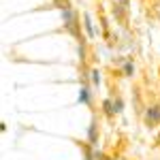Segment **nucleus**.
I'll use <instances>...</instances> for the list:
<instances>
[{
	"instance_id": "1",
	"label": "nucleus",
	"mask_w": 160,
	"mask_h": 160,
	"mask_svg": "<svg viewBox=\"0 0 160 160\" xmlns=\"http://www.w3.org/2000/svg\"><path fill=\"white\" fill-rule=\"evenodd\" d=\"M145 122H148V126L160 124V105H154V107L148 109V113H145Z\"/></svg>"
},
{
	"instance_id": "2",
	"label": "nucleus",
	"mask_w": 160,
	"mask_h": 160,
	"mask_svg": "<svg viewBox=\"0 0 160 160\" xmlns=\"http://www.w3.org/2000/svg\"><path fill=\"white\" fill-rule=\"evenodd\" d=\"M88 139H90V145H96L98 143V132H96V122L90 124V128H88Z\"/></svg>"
},
{
	"instance_id": "3",
	"label": "nucleus",
	"mask_w": 160,
	"mask_h": 160,
	"mask_svg": "<svg viewBox=\"0 0 160 160\" xmlns=\"http://www.w3.org/2000/svg\"><path fill=\"white\" fill-rule=\"evenodd\" d=\"M79 102H90V90H88V88H81V92H79Z\"/></svg>"
},
{
	"instance_id": "4",
	"label": "nucleus",
	"mask_w": 160,
	"mask_h": 160,
	"mask_svg": "<svg viewBox=\"0 0 160 160\" xmlns=\"http://www.w3.org/2000/svg\"><path fill=\"white\" fill-rule=\"evenodd\" d=\"M102 109H105V113H107V115H113V113H115V109H113V102H111L109 98L102 102Z\"/></svg>"
},
{
	"instance_id": "5",
	"label": "nucleus",
	"mask_w": 160,
	"mask_h": 160,
	"mask_svg": "<svg viewBox=\"0 0 160 160\" xmlns=\"http://www.w3.org/2000/svg\"><path fill=\"white\" fill-rule=\"evenodd\" d=\"M83 19H86V30L90 37H94V28H92V22H90V15H83Z\"/></svg>"
},
{
	"instance_id": "6",
	"label": "nucleus",
	"mask_w": 160,
	"mask_h": 160,
	"mask_svg": "<svg viewBox=\"0 0 160 160\" xmlns=\"http://www.w3.org/2000/svg\"><path fill=\"white\" fill-rule=\"evenodd\" d=\"M92 81H94V86H98L100 83V73H98V68H94V71H92Z\"/></svg>"
},
{
	"instance_id": "7",
	"label": "nucleus",
	"mask_w": 160,
	"mask_h": 160,
	"mask_svg": "<svg viewBox=\"0 0 160 160\" xmlns=\"http://www.w3.org/2000/svg\"><path fill=\"white\" fill-rule=\"evenodd\" d=\"M132 71H135V68H132V62H126V66H124V73L130 77V75H132Z\"/></svg>"
},
{
	"instance_id": "8",
	"label": "nucleus",
	"mask_w": 160,
	"mask_h": 160,
	"mask_svg": "<svg viewBox=\"0 0 160 160\" xmlns=\"http://www.w3.org/2000/svg\"><path fill=\"white\" fill-rule=\"evenodd\" d=\"M113 109H115V113H120V111H122V98H115V102H113Z\"/></svg>"
},
{
	"instance_id": "9",
	"label": "nucleus",
	"mask_w": 160,
	"mask_h": 160,
	"mask_svg": "<svg viewBox=\"0 0 160 160\" xmlns=\"http://www.w3.org/2000/svg\"><path fill=\"white\" fill-rule=\"evenodd\" d=\"M83 160H94V158H92V154H90V149H88V148H86V158H83Z\"/></svg>"
},
{
	"instance_id": "10",
	"label": "nucleus",
	"mask_w": 160,
	"mask_h": 160,
	"mask_svg": "<svg viewBox=\"0 0 160 160\" xmlns=\"http://www.w3.org/2000/svg\"><path fill=\"white\" fill-rule=\"evenodd\" d=\"M64 2H66V0H64Z\"/></svg>"
}]
</instances>
